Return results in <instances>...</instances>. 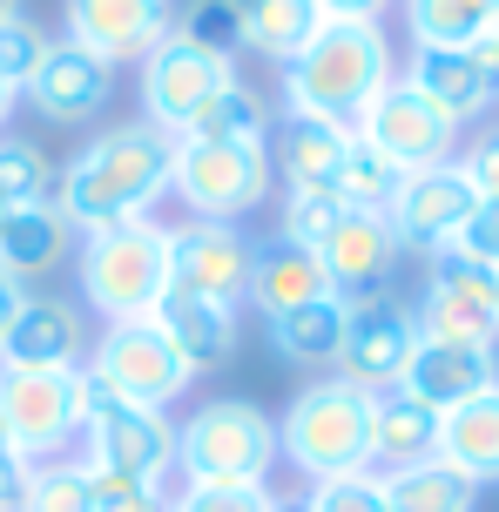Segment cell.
I'll return each instance as SVG.
<instances>
[{"mask_svg": "<svg viewBox=\"0 0 499 512\" xmlns=\"http://www.w3.org/2000/svg\"><path fill=\"white\" fill-rule=\"evenodd\" d=\"M311 512H392V499H385V472H338V479H317L311 492Z\"/></svg>", "mask_w": 499, "mask_h": 512, "instance_id": "74e56055", "label": "cell"}, {"mask_svg": "<svg viewBox=\"0 0 499 512\" xmlns=\"http://www.w3.org/2000/svg\"><path fill=\"white\" fill-rule=\"evenodd\" d=\"M250 263H257V243L237 230V223H203L189 216L169 230V283L189 290V297H210V304H237L250 290Z\"/></svg>", "mask_w": 499, "mask_h": 512, "instance_id": "5bb4252c", "label": "cell"}, {"mask_svg": "<svg viewBox=\"0 0 499 512\" xmlns=\"http://www.w3.org/2000/svg\"><path fill=\"white\" fill-rule=\"evenodd\" d=\"M344 297H317V304H297L284 317H263L270 324V351L284 364H331L344 337Z\"/></svg>", "mask_w": 499, "mask_h": 512, "instance_id": "f1b7e54d", "label": "cell"}, {"mask_svg": "<svg viewBox=\"0 0 499 512\" xmlns=\"http://www.w3.org/2000/svg\"><path fill=\"white\" fill-rule=\"evenodd\" d=\"M14 512H95V499H88V465L68 459V452L61 459H34Z\"/></svg>", "mask_w": 499, "mask_h": 512, "instance_id": "d6a6232c", "label": "cell"}, {"mask_svg": "<svg viewBox=\"0 0 499 512\" xmlns=\"http://www.w3.org/2000/svg\"><path fill=\"white\" fill-rule=\"evenodd\" d=\"M14 102H21V95H14V88L0 81V128H7V115H14Z\"/></svg>", "mask_w": 499, "mask_h": 512, "instance_id": "7dc6e473", "label": "cell"}, {"mask_svg": "<svg viewBox=\"0 0 499 512\" xmlns=\"http://www.w3.org/2000/svg\"><path fill=\"white\" fill-rule=\"evenodd\" d=\"M230 81H237V61L203 54V48H189L183 34H169V41H156L142 54V122L162 128V135H183Z\"/></svg>", "mask_w": 499, "mask_h": 512, "instance_id": "30bf717a", "label": "cell"}, {"mask_svg": "<svg viewBox=\"0 0 499 512\" xmlns=\"http://www.w3.org/2000/svg\"><path fill=\"white\" fill-rule=\"evenodd\" d=\"M0 425L27 459H61L81 438V364L75 371H0Z\"/></svg>", "mask_w": 499, "mask_h": 512, "instance_id": "8fae6325", "label": "cell"}, {"mask_svg": "<svg viewBox=\"0 0 499 512\" xmlns=\"http://www.w3.org/2000/svg\"><path fill=\"white\" fill-rule=\"evenodd\" d=\"M81 438H88V465L135 472V479H156V486L176 472V425H169V411L115 398L88 364H81Z\"/></svg>", "mask_w": 499, "mask_h": 512, "instance_id": "52a82bcc", "label": "cell"}, {"mask_svg": "<svg viewBox=\"0 0 499 512\" xmlns=\"http://www.w3.org/2000/svg\"><path fill=\"white\" fill-rule=\"evenodd\" d=\"M183 135H196V142H270V102H263L257 88L230 81Z\"/></svg>", "mask_w": 499, "mask_h": 512, "instance_id": "1f68e13d", "label": "cell"}, {"mask_svg": "<svg viewBox=\"0 0 499 512\" xmlns=\"http://www.w3.org/2000/svg\"><path fill=\"white\" fill-rule=\"evenodd\" d=\"M169 162H176V135L149 122H115L54 176L48 203L61 209V223L75 236L135 223V216H149L156 196H169Z\"/></svg>", "mask_w": 499, "mask_h": 512, "instance_id": "6da1fadb", "label": "cell"}, {"mask_svg": "<svg viewBox=\"0 0 499 512\" xmlns=\"http://www.w3.org/2000/svg\"><path fill=\"white\" fill-rule=\"evenodd\" d=\"M14 14H21V0H0V21H14Z\"/></svg>", "mask_w": 499, "mask_h": 512, "instance_id": "681fc988", "label": "cell"}, {"mask_svg": "<svg viewBox=\"0 0 499 512\" xmlns=\"http://www.w3.org/2000/svg\"><path fill=\"white\" fill-rule=\"evenodd\" d=\"M439 459V411L405 398V391H371V472H405V465Z\"/></svg>", "mask_w": 499, "mask_h": 512, "instance_id": "7402d4cb", "label": "cell"}, {"mask_svg": "<svg viewBox=\"0 0 499 512\" xmlns=\"http://www.w3.org/2000/svg\"><path fill=\"white\" fill-rule=\"evenodd\" d=\"M277 492L270 486H183L169 499V512H270Z\"/></svg>", "mask_w": 499, "mask_h": 512, "instance_id": "60d3db41", "label": "cell"}, {"mask_svg": "<svg viewBox=\"0 0 499 512\" xmlns=\"http://www.w3.org/2000/svg\"><path fill=\"white\" fill-rule=\"evenodd\" d=\"M75 270H81V297L102 310L108 324L149 317L156 297L169 290V223L135 216V223L88 230L75 250Z\"/></svg>", "mask_w": 499, "mask_h": 512, "instance_id": "277c9868", "label": "cell"}, {"mask_svg": "<svg viewBox=\"0 0 499 512\" xmlns=\"http://www.w3.org/2000/svg\"><path fill=\"white\" fill-rule=\"evenodd\" d=\"M277 465V418L250 398H210L176 425L183 486H263Z\"/></svg>", "mask_w": 499, "mask_h": 512, "instance_id": "5b68a950", "label": "cell"}, {"mask_svg": "<svg viewBox=\"0 0 499 512\" xmlns=\"http://www.w3.org/2000/svg\"><path fill=\"white\" fill-rule=\"evenodd\" d=\"M263 317H284L297 304H317V297H338L331 277H324V263L317 250H297V243H257V263H250V290H243Z\"/></svg>", "mask_w": 499, "mask_h": 512, "instance_id": "cb8c5ba5", "label": "cell"}, {"mask_svg": "<svg viewBox=\"0 0 499 512\" xmlns=\"http://www.w3.org/2000/svg\"><path fill=\"white\" fill-rule=\"evenodd\" d=\"M493 384H499V358L486 351V344L419 337V344H412V358H405L398 391H405V398H419V405H432V411H452V405H466V398H479V391H493Z\"/></svg>", "mask_w": 499, "mask_h": 512, "instance_id": "ffe728a7", "label": "cell"}, {"mask_svg": "<svg viewBox=\"0 0 499 512\" xmlns=\"http://www.w3.org/2000/svg\"><path fill=\"white\" fill-rule=\"evenodd\" d=\"M21 304H27V283H14L7 270H0V331L14 324V310H21Z\"/></svg>", "mask_w": 499, "mask_h": 512, "instance_id": "bcb514c9", "label": "cell"}, {"mask_svg": "<svg viewBox=\"0 0 499 512\" xmlns=\"http://www.w3.org/2000/svg\"><path fill=\"white\" fill-rule=\"evenodd\" d=\"M21 95L61 128L95 122L108 108V95H115V68H108L102 54L75 48V41H48V54H41V68H34V81H27Z\"/></svg>", "mask_w": 499, "mask_h": 512, "instance_id": "ac0fdd59", "label": "cell"}, {"mask_svg": "<svg viewBox=\"0 0 499 512\" xmlns=\"http://www.w3.org/2000/svg\"><path fill=\"white\" fill-rule=\"evenodd\" d=\"M452 250H466L473 263H486V270H499V196H479L473 223L459 230V243Z\"/></svg>", "mask_w": 499, "mask_h": 512, "instance_id": "b9f144b4", "label": "cell"}, {"mask_svg": "<svg viewBox=\"0 0 499 512\" xmlns=\"http://www.w3.org/2000/svg\"><path fill=\"white\" fill-rule=\"evenodd\" d=\"M88 499H95V512H169V492H162L156 479L108 472V465H88Z\"/></svg>", "mask_w": 499, "mask_h": 512, "instance_id": "8d00e7d4", "label": "cell"}, {"mask_svg": "<svg viewBox=\"0 0 499 512\" xmlns=\"http://www.w3.org/2000/svg\"><path fill=\"white\" fill-rule=\"evenodd\" d=\"M270 142H196L176 135V162H169V189L183 196L189 216L203 223H243L257 203H270Z\"/></svg>", "mask_w": 499, "mask_h": 512, "instance_id": "8992f818", "label": "cell"}, {"mask_svg": "<svg viewBox=\"0 0 499 512\" xmlns=\"http://www.w3.org/2000/svg\"><path fill=\"white\" fill-rule=\"evenodd\" d=\"M338 216L344 203L331 189H284V243H297V250H317Z\"/></svg>", "mask_w": 499, "mask_h": 512, "instance_id": "f35d334b", "label": "cell"}, {"mask_svg": "<svg viewBox=\"0 0 499 512\" xmlns=\"http://www.w3.org/2000/svg\"><path fill=\"white\" fill-rule=\"evenodd\" d=\"M419 337H446V344H486L499 337V304H493V270L473 263L466 250H432V283H425Z\"/></svg>", "mask_w": 499, "mask_h": 512, "instance_id": "7c38bea8", "label": "cell"}, {"mask_svg": "<svg viewBox=\"0 0 499 512\" xmlns=\"http://www.w3.org/2000/svg\"><path fill=\"white\" fill-rule=\"evenodd\" d=\"M270 512H311V499L297 492V499H277V506H270Z\"/></svg>", "mask_w": 499, "mask_h": 512, "instance_id": "c3c4849f", "label": "cell"}, {"mask_svg": "<svg viewBox=\"0 0 499 512\" xmlns=\"http://www.w3.org/2000/svg\"><path fill=\"white\" fill-rule=\"evenodd\" d=\"M473 209H479V189L466 182V169H459V162H439V169H419V176L398 182L385 223H392L398 250H405V243H412V250H452L459 230L473 223Z\"/></svg>", "mask_w": 499, "mask_h": 512, "instance_id": "9a60e30c", "label": "cell"}, {"mask_svg": "<svg viewBox=\"0 0 499 512\" xmlns=\"http://www.w3.org/2000/svg\"><path fill=\"white\" fill-rule=\"evenodd\" d=\"M324 7V21H378L392 0H317Z\"/></svg>", "mask_w": 499, "mask_h": 512, "instance_id": "f6af8a7d", "label": "cell"}, {"mask_svg": "<svg viewBox=\"0 0 499 512\" xmlns=\"http://www.w3.org/2000/svg\"><path fill=\"white\" fill-rule=\"evenodd\" d=\"M81 358H88V331L81 310L61 297H27L0 331V371H75Z\"/></svg>", "mask_w": 499, "mask_h": 512, "instance_id": "d6986e66", "label": "cell"}, {"mask_svg": "<svg viewBox=\"0 0 499 512\" xmlns=\"http://www.w3.org/2000/svg\"><path fill=\"white\" fill-rule=\"evenodd\" d=\"M317 263H324V277H331V290L344 304H358V297H378V283L392 277L398 236L378 209H344L331 223V236L317 243Z\"/></svg>", "mask_w": 499, "mask_h": 512, "instance_id": "e0dca14e", "label": "cell"}, {"mask_svg": "<svg viewBox=\"0 0 499 512\" xmlns=\"http://www.w3.org/2000/svg\"><path fill=\"white\" fill-rule=\"evenodd\" d=\"M68 41L88 54L115 61H142V54L176 34V0H61Z\"/></svg>", "mask_w": 499, "mask_h": 512, "instance_id": "2e32d148", "label": "cell"}, {"mask_svg": "<svg viewBox=\"0 0 499 512\" xmlns=\"http://www.w3.org/2000/svg\"><path fill=\"white\" fill-rule=\"evenodd\" d=\"M419 344V317L398 304V297H358L344 310V337H338V378H351L358 391H392L405 378V358Z\"/></svg>", "mask_w": 499, "mask_h": 512, "instance_id": "4fadbf2b", "label": "cell"}, {"mask_svg": "<svg viewBox=\"0 0 499 512\" xmlns=\"http://www.w3.org/2000/svg\"><path fill=\"white\" fill-rule=\"evenodd\" d=\"M351 135H358L365 149L385 155L398 176H419V169H439V162H452L459 122H446V115L425 102L412 81L392 75V81H385V88L365 102V115L351 122Z\"/></svg>", "mask_w": 499, "mask_h": 512, "instance_id": "9c48e42d", "label": "cell"}, {"mask_svg": "<svg viewBox=\"0 0 499 512\" xmlns=\"http://www.w3.org/2000/svg\"><path fill=\"white\" fill-rule=\"evenodd\" d=\"M459 169H466V182H473L479 196H499V128H493V135H479Z\"/></svg>", "mask_w": 499, "mask_h": 512, "instance_id": "7bdbcfd3", "label": "cell"}, {"mask_svg": "<svg viewBox=\"0 0 499 512\" xmlns=\"http://www.w3.org/2000/svg\"><path fill=\"white\" fill-rule=\"evenodd\" d=\"M27 452L14 445V432L0 425V512H14V499H21V486H27Z\"/></svg>", "mask_w": 499, "mask_h": 512, "instance_id": "ee69618b", "label": "cell"}, {"mask_svg": "<svg viewBox=\"0 0 499 512\" xmlns=\"http://www.w3.org/2000/svg\"><path fill=\"white\" fill-rule=\"evenodd\" d=\"M493 34H499V27H493Z\"/></svg>", "mask_w": 499, "mask_h": 512, "instance_id": "f5cc1de1", "label": "cell"}, {"mask_svg": "<svg viewBox=\"0 0 499 512\" xmlns=\"http://www.w3.org/2000/svg\"><path fill=\"white\" fill-rule=\"evenodd\" d=\"M493 304H499V270H493Z\"/></svg>", "mask_w": 499, "mask_h": 512, "instance_id": "816d5d0a", "label": "cell"}, {"mask_svg": "<svg viewBox=\"0 0 499 512\" xmlns=\"http://www.w3.org/2000/svg\"><path fill=\"white\" fill-rule=\"evenodd\" d=\"M41 54H48V34L27 21V14H14V21H0V81L21 95L27 81H34V68H41Z\"/></svg>", "mask_w": 499, "mask_h": 512, "instance_id": "ab89813d", "label": "cell"}, {"mask_svg": "<svg viewBox=\"0 0 499 512\" xmlns=\"http://www.w3.org/2000/svg\"><path fill=\"white\" fill-rule=\"evenodd\" d=\"M277 452H284L304 479H338V472H365L371 465V391L351 378H317L304 384L290 411L277 418Z\"/></svg>", "mask_w": 499, "mask_h": 512, "instance_id": "3957f363", "label": "cell"}, {"mask_svg": "<svg viewBox=\"0 0 499 512\" xmlns=\"http://www.w3.org/2000/svg\"><path fill=\"white\" fill-rule=\"evenodd\" d=\"M48 189H54L48 155L34 149L27 135H7V128H0V196L14 209H27V203H48Z\"/></svg>", "mask_w": 499, "mask_h": 512, "instance_id": "e575fe53", "label": "cell"}, {"mask_svg": "<svg viewBox=\"0 0 499 512\" xmlns=\"http://www.w3.org/2000/svg\"><path fill=\"white\" fill-rule=\"evenodd\" d=\"M385 499H392V512H473L479 486L466 472H452L446 459H425L405 472H385Z\"/></svg>", "mask_w": 499, "mask_h": 512, "instance_id": "4dcf8cb0", "label": "cell"}, {"mask_svg": "<svg viewBox=\"0 0 499 512\" xmlns=\"http://www.w3.org/2000/svg\"><path fill=\"white\" fill-rule=\"evenodd\" d=\"M68 250H75V230L61 223V209H54V203L14 209V216H7V230H0V270H7L14 283L48 277Z\"/></svg>", "mask_w": 499, "mask_h": 512, "instance_id": "4316f807", "label": "cell"}, {"mask_svg": "<svg viewBox=\"0 0 499 512\" xmlns=\"http://www.w3.org/2000/svg\"><path fill=\"white\" fill-rule=\"evenodd\" d=\"M81 364H88L115 398L149 405V411H169L189 384H196L189 358L156 331V317H122V324H108V331L88 344V358H81Z\"/></svg>", "mask_w": 499, "mask_h": 512, "instance_id": "ba28073f", "label": "cell"}, {"mask_svg": "<svg viewBox=\"0 0 499 512\" xmlns=\"http://www.w3.org/2000/svg\"><path fill=\"white\" fill-rule=\"evenodd\" d=\"M149 317H156V331L189 358L196 378L216 371V364H230V351H237V304H210V297H189V290L169 283Z\"/></svg>", "mask_w": 499, "mask_h": 512, "instance_id": "44dd1931", "label": "cell"}, {"mask_svg": "<svg viewBox=\"0 0 499 512\" xmlns=\"http://www.w3.org/2000/svg\"><path fill=\"white\" fill-rule=\"evenodd\" d=\"M405 81H412L446 122H473V115H486L493 95H499L493 81H486V68L473 61V48H412Z\"/></svg>", "mask_w": 499, "mask_h": 512, "instance_id": "603a6c76", "label": "cell"}, {"mask_svg": "<svg viewBox=\"0 0 499 512\" xmlns=\"http://www.w3.org/2000/svg\"><path fill=\"white\" fill-rule=\"evenodd\" d=\"M412 48H473L499 27V0H405Z\"/></svg>", "mask_w": 499, "mask_h": 512, "instance_id": "f546056e", "label": "cell"}, {"mask_svg": "<svg viewBox=\"0 0 499 512\" xmlns=\"http://www.w3.org/2000/svg\"><path fill=\"white\" fill-rule=\"evenodd\" d=\"M439 459L452 472H466L473 486H493L499 479V384L466 398V405L439 411Z\"/></svg>", "mask_w": 499, "mask_h": 512, "instance_id": "484cf974", "label": "cell"}, {"mask_svg": "<svg viewBox=\"0 0 499 512\" xmlns=\"http://www.w3.org/2000/svg\"><path fill=\"white\" fill-rule=\"evenodd\" d=\"M176 34H183L189 48H203V54H230L243 48V7L237 0H189V14L176 21Z\"/></svg>", "mask_w": 499, "mask_h": 512, "instance_id": "d590c367", "label": "cell"}, {"mask_svg": "<svg viewBox=\"0 0 499 512\" xmlns=\"http://www.w3.org/2000/svg\"><path fill=\"white\" fill-rule=\"evenodd\" d=\"M7 216H14V203H7V196H0V230H7Z\"/></svg>", "mask_w": 499, "mask_h": 512, "instance_id": "f907efd6", "label": "cell"}, {"mask_svg": "<svg viewBox=\"0 0 499 512\" xmlns=\"http://www.w3.org/2000/svg\"><path fill=\"white\" fill-rule=\"evenodd\" d=\"M237 7H243V48H257L277 68H290L324 27L317 0H237Z\"/></svg>", "mask_w": 499, "mask_h": 512, "instance_id": "83f0119b", "label": "cell"}, {"mask_svg": "<svg viewBox=\"0 0 499 512\" xmlns=\"http://www.w3.org/2000/svg\"><path fill=\"white\" fill-rule=\"evenodd\" d=\"M392 75V41L378 21H324L317 41L284 68V115H317V122L351 128Z\"/></svg>", "mask_w": 499, "mask_h": 512, "instance_id": "7a4b0ae2", "label": "cell"}, {"mask_svg": "<svg viewBox=\"0 0 499 512\" xmlns=\"http://www.w3.org/2000/svg\"><path fill=\"white\" fill-rule=\"evenodd\" d=\"M398 182H405V176H398L392 162L351 135V149H344V162H338L331 196H338L344 209H378V216H385V209H392V196H398Z\"/></svg>", "mask_w": 499, "mask_h": 512, "instance_id": "836d02e7", "label": "cell"}, {"mask_svg": "<svg viewBox=\"0 0 499 512\" xmlns=\"http://www.w3.org/2000/svg\"><path fill=\"white\" fill-rule=\"evenodd\" d=\"M344 149H351V128L317 122V115H284L270 142V169L284 176V189H331Z\"/></svg>", "mask_w": 499, "mask_h": 512, "instance_id": "d4e9b609", "label": "cell"}]
</instances>
